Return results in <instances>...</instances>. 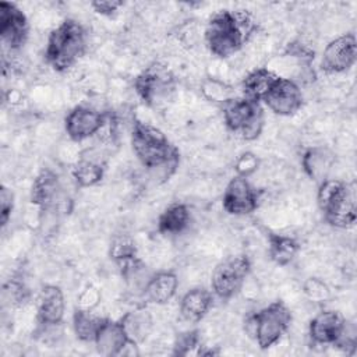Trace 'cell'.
<instances>
[{
    "instance_id": "cell-1",
    "label": "cell",
    "mask_w": 357,
    "mask_h": 357,
    "mask_svg": "<svg viewBox=\"0 0 357 357\" xmlns=\"http://www.w3.org/2000/svg\"><path fill=\"white\" fill-rule=\"evenodd\" d=\"M131 146L141 165L156 172L162 178H169L178 165V151L156 127L141 120L132 121Z\"/></svg>"
},
{
    "instance_id": "cell-2",
    "label": "cell",
    "mask_w": 357,
    "mask_h": 357,
    "mask_svg": "<svg viewBox=\"0 0 357 357\" xmlns=\"http://www.w3.org/2000/svg\"><path fill=\"white\" fill-rule=\"evenodd\" d=\"M252 31L254 24L247 13L219 10L208 20L204 36L209 52L226 59L243 47Z\"/></svg>"
},
{
    "instance_id": "cell-3",
    "label": "cell",
    "mask_w": 357,
    "mask_h": 357,
    "mask_svg": "<svg viewBox=\"0 0 357 357\" xmlns=\"http://www.w3.org/2000/svg\"><path fill=\"white\" fill-rule=\"evenodd\" d=\"M88 49V32L85 26L67 18L50 31L45 47L46 63L57 73L70 70Z\"/></svg>"
},
{
    "instance_id": "cell-4",
    "label": "cell",
    "mask_w": 357,
    "mask_h": 357,
    "mask_svg": "<svg viewBox=\"0 0 357 357\" xmlns=\"http://www.w3.org/2000/svg\"><path fill=\"white\" fill-rule=\"evenodd\" d=\"M317 202L324 219L331 226L347 229L356 223L357 201L354 183L325 178L319 183Z\"/></svg>"
},
{
    "instance_id": "cell-5",
    "label": "cell",
    "mask_w": 357,
    "mask_h": 357,
    "mask_svg": "<svg viewBox=\"0 0 357 357\" xmlns=\"http://www.w3.org/2000/svg\"><path fill=\"white\" fill-rule=\"evenodd\" d=\"M222 114L226 127L237 132L245 141L257 139L264 128V109L259 102L233 96L222 105Z\"/></svg>"
},
{
    "instance_id": "cell-6",
    "label": "cell",
    "mask_w": 357,
    "mask_h": 357,
    "mask_svg": "<svg viewBox=\"0 0 357 357\" xmlns=\"http://www.w3.org/2000/svg\"><path fill=\"white\" fill-rule=\"evenodd\" d=\"M291 324V311L278 300L261 308L250 318L251 332L259 349L266 350L278 343Z\"/></svg>"
},
{
    "instance_id": "cell-7",
    "label": "cell",
    "mask_w": 357,
    "mask_h": 357,
    "mask_svg": "<svg viewBox=\"0 0 357 357\" xmlns=\"http://www.w3.org/2000/svg\"><path fill=\"white\" fill-rule=\"evenodd\" d=\"M250 271L251 262L244 254L231 255L220 261L215 266L211 278L213 294L220 300H230L240 291Z\"/></svg>"
},
{
    "instance_id": "cell-8",
    "label": "cell",
    "mask_w": 357,
    "mask_h": 357,
    "mask_svg": "<svg viewBox=\"0 0 357 357\" xmlns=\"http://www.w3.org/2000/svg\"><path fill=\"white\" fill-rule=\"evenodd\" d=\"M174 88V77L163 66H149L134 79V89L148 106L163 102Z\"/></svg>"
},
{
    "instance_id": "cell-9",
    "label": "cell",
    "mask_w": 357,
    "mask_h": 357,
    "mask_svg": "<svg viewBox=\"0 0 357 357\" xmlns=\"http://www.w3.org/2000/svg\"><path fill=\"white\" fill-rule=\"evenodd\" d=\"M357 59L354 33H344L331 40L321 57V70L326 74H339L350 70Z\"/></svg>"
},
{
    "instance_id": "cell-10",
    "label": "cell",
    "mask_w": 357,
    "mask_h": 357,
    "mask_svg": "<svg viewBox=\"0 0 357 357\" xmlns=\"http://www.w3.org/2000/svg\"><path fill=\"white\" fill-rule=\"evenodd\" d=\"M29 24L20 7L10 1L0 3V36L8 50H18L28 39Z\"/></svg>"
},
{
    "instance_id": "cell-11",
    "label": "cell",
    "mask_w": 357,
    "mask_h": 357,
    "mask_svg": "<svg viewBox=\"0 0 357 357\" xmlns=\"http://www.w3.org/2000/svg\"><path fill=\"white\" fill-rule=\"evenodd\" d=\"M262 102L275 114L291 116L301 109L304 98L300 86L294 81L279 77Z\"/></svg>"
},
{
    "instance_id": "cell-12",
    "label": "cell",
    "mask_w": 357,
    "mask_h": 357,
    "mask_svg": "<svg viewBox=\"0 0 357 357\" xmlns=\"http://www.w3.org/2000/svg\"><path fill=\"white\" fill-rule=\"evenodd\" d=\"M258 192L244 177H233L223 192L222 206L229 215L244 216L252 213L258 208Z\"/></svg>"
},
{
    "instance_id": "cell-13",
    "label": "cell",
    "mask_w": 357,
    "mask_h": 357,
    "mask_svg": "<svg viewBox=\"0 0 357 357\" xmlns=\"http://www.w3.org/2000/svg\"><path fill=\"white\" fill-rule=\"evenodd\" d=\"M106 124V117L88 106L73 107L64 119V128L70 139L79 142L98 134Z\"/></svg>"
},
{
    "instance_id": "cell-14",
    "label": "cell",
    "mask_w": 357,
    "mask_h": 357,
    "mask_svg": "<svg viewBox=\"0 0 357 357\" xmlns=\"http://www.w3.org/2000/svg\"><path fill=\"white\" fill-rule=\"evenodd\" d=\"M346 325L347 322L339 311L325 310L310 321L308 335L315 344L335 346L343 336Z\"/></svg>"
},
{
    "instance_id": "cell-15",
    "label": "cell",
    "mask_w": 357,
    "mask_h": 357,
    "mask_svg": "<svg viewBox=\"0 0 357 357\" xmlns=\"http://www.w3.org/2000/svg\"><path fill=\"white\" fill-rule=\"evenodd\" d=\"M31 202L42 211L54 209L63 202V187L53 170L43 169L36 176L31 188Z\"/></svg>"
},
{
    "instance_id": "cell-16",
    "label": "cell",
    "mask_w": 357,
    "mask_h": 357,
    "mask_svg": "<svg viewBox=\"0 0 357 357\" xmlns=\"http://www.w3.org/2000/svg\"><path fill=\"white\" fill-rule=\"evenodd\" d=\"M66 311L64 294L59 286L46 284L38 297L36 319L40 326H57L61 324Z\"/></svg>"
},
{
    "instance_id": "cell-17",
    "label": "cell",
    "mask_w": 357,
    "mask_h": 357,
    "mask_svg": "<svg viewBox=\"0 0 357 357\" xmlns=\"http://www.w3.org/2000/svg\"><path fill=\"white\" fill-rule=\"evenodd\" d=\"M93 343L96 346L98 353H100L102 356H119L124 351L127 346H132L128 342V337L123 329L121 322L112 321L109 318H103L95 335Z\"/></svg>"
},
{
    "instance_id": "cell-18",
    "label": "cell",
    "mask_w": 357,
    "mask_h": 357,
    "mask_svg": "<svg viewBox=\"0 0 357 357\" xmlns=\"http://www.w3.org/2000/svg\"><path fill=\"white\" fill-rule=\"evenodd\" d=\"M213 304L212 293L204 287L190 289L180 301L181 317L191 324L199 322Z\"/></svg>"
},
{
    "instance_id": "cell-19",
    "label": "cell",
    "mask_w": 357,
    "mask_h": 357,
    "mask_svg": "<svg viewBox=\"0 0 357 357\" xmlns=\"http://www.w3.org/2000/svg\"><path fill=\"white\" fill-rule=\"evenodd\" d=\"M178 289V279L174 272L163 271L151 276L144 289V297L153 304L169 303Z\"/></svg>"
},
{
    "instance_id": "cell-20",
    "label": "cell",
    "mask_w": 357,
    "mask_h": 357,
    "mask_svg": "<svg viewBox=\"0 0 357 357\" xmlns=\"http://www.w3.org/2000/svg\"><path fill=\"white\" fill-rule=\"evenodd\" d=\"M278 78L279 75L268 68H255L241 81V96L254 102H262Z\"/></svg>"
},
{
    "instance_id": "cell-21",
    "label": "cell",
    "mask_w": 357,
    "mask_h": 357,
    "mask_svg": "<svg viewBox=\"0 0 357 357\" xmlns=\"http://www.w3.org/2000/svg\"><path fill=\"white\" fill-rule=\"evenodd\" d=\"M123 329L132 346H138L146 340L152 331V317L145 308L128 311L120 319Z\"/></svg>"
},
{
    "instance_id": "cell-22",
    "label": "cell",
    "mask_w": 357,
    "mask_h": 357,
    "mask_svg": "<svg viewBox=\"0 0 357 357\" xmlns=\"http://www.w3.org/2000/svg\"><path fill=\"white\" fill-rule=\"evenodd\" d=\"M190 211L187 205L176 202L169 205L158 219V231L163 236H176L183 233L190 225Z\"/></svg>"
},
{
    "instance_id": "cell-23",
    "label": "cell",
    "mask_w": 357,
    "mask_h": 357,
    "mask_svg": "<svg viewBox=\"0 0 357 357\" xmlns=\"http://www.w3.org/2000/svg\"><path fill=\"white\" fill-rule=\"evenodd\" d=\"M105 174L103 163L95 158L82 156L71 169V176L77 187L86 188L98 184Z\"/></svg>"
},
{
    "instance_id": "cell-24",
    "label": "cell",
    "mask_w": 357,
    "mask_h": 357,
    "mask_svg": "<svg viewBox=\"0 0 357 357\" xmlns=\"http://www.w3.org/2000/svg\"><path fill=\"white\" fill-rule=\"evenodd\" d=\"M268 244L269 257L278 265H287L291 262L300 250L297 240L284 234L271 233L268 236Z\"/></svg>"
},
{
    "instance_id": "cell-25",
    "label": "cell",
    "mask_w": 357,
    "mask_h": 357,
    "mask_svg": "<svg viewBox=\"0 0 357 357\" xmlns=\"http://www.w3.org/2000/svg\"><path fill=\"white\" fill-rule=\"evenodd\" d=\"M331 165V156L322 148H310L303 155V167L311 180L324 181Z\"/></svg>"
},
{
    "instance_id": "cell-26",
    "label": "cell",
    "mask_w": 357,
    "mask_h": 357,
    "mask_svg": "<svg viewBox=\"0 0 357 357\" xmlns=\"http://www.w3.org/2000/svg\"><path fill=\"white\" fill-rule=\"evenodd\" d=\"M102 321L103 318L93 315L88 310H75L73 315V328L75 336L82 342H93Z\"/></svg>"
},
{
    "instance_id": "cell-27",
    "label": "cell",
    "mask_w": 357,
    "mask_h": 357,
    "mask_svg": "<svg viewBox=\"0 0 357 357\" xmlns=\"http://www.w3.org/2000/svg\"><path fill=\"white\" fill-rule=\"evenodd\" d=\"M110 258L120 266V271L130 266L138 259L137 248L132 240L127 237L116 238L110 245Z\"/></svg>"
},
{
    "instance_id": "cell-28",
    "label": "cell",
    "mask_w": 357,
    "mask_h": 357,
    "mask_svg": "<svg viewBox=\"0 0 357 357\" xmlns=\"http://www.w3.org/2000/svg\"><path fill=\"white\" fill-rule=\"evenodd\" d=\"M205 96L213 102H219L220 105L227 100L229 98H233V92H231V88L227 86L226 84H222L219 81H208L204 88H202Z\"/></svg>"
},
{
    "instance_id": "cell-29",
    "label": "cell",
    "mask_w": 357,
    "mask_h": 357,
    "mask_svg": "<svg viewBox=\"0 0 357 357\" xmlns=\"http://www.w3.org/2000/svg\"><path fill=\"white\" fill-rule=\"evenodd\" d=\"M258 166H259V160H258L257 155L252 152L241 153L234 163L237 176L244 177V178H248L254 172H257Z\"/></svg>"
},
{
    "instance_id": "cell-30",
    "label": "cell",
    "mask_w": 357,
    "mask_h": 357,
    "mask_svg": "<svg viewBox=\"0 0 357 357\" xmlns=\"http://www.w3.org/2000/svg\"><path fill=\"white\" fill-rule=\"evenodd\" d=\"M198 343H199L198 331H188V332L180 333L176 340V344H174V354L185 356L192 349H195L198 346Z\"/></svg>"
},
{
    "instance_id": "cell-31",
    "label": "cell",
    "mask_w": 357,
    "mask_h": 357,
    "mask_svg": "<svg viewBox=\"0 0 357 357\" xmlns=\"http://www.w3.org/2000/svg\"><path fill=\"white\" fill-rule=\"evenodd\" d=\"M14 208V194L11 190H8L6 185H1L0 191V215H1V226H6L8 223V219L11 216Z\"/></svg>"
},
{
    "instance_id": "cell-32",
    "label": "cell",
    "mask_w": 357,
    "mask_h": 357,
    "mask_svg": "<svg viewBox=\"0 0 357 357\" xmlns=\"http://www.w3.org/2000/svg\"><path fill=\"white\" fill-rule=\"evenodd\" d=\"M123 6V1L119 0H96L91 3V7L95 13L100 15H113L120 7Z\"/></svg>"
},
{
    "instance_id": "cell-33",
    "label": "cell",
    "mask_w": 357,
    "mask_h": 357,
    "mask_svg": "<svg viewBox=\"0 0 357 357\" xmlns=\"http://www.w3.org/2000/svg\"><path fill=\"white\" fill-rule=\"evenodd\" d=\"M305 287L314 289V293H310V294H308L312 300L325 298V297L328 296V289H326V286H325L322 282H319L318 279H312V278H311V279L308 280V283H307Z\"/></svg>"
}]
</instances>
